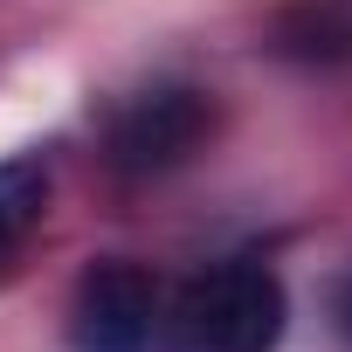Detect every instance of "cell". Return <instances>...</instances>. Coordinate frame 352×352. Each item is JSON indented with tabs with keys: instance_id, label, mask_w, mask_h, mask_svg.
Instances as JSON below:
<instances>
[{
	"instance_id": "obj_1",
	"label": "cell",
	"mask_w": 352,
	"mask_h": 352,
	"mask_svg": "<svg viewBox=\"0 0 352 352\" xmlns=\"http://www.w3.org/2000/svg\"><path fill=\"white\" fill-rule=\"evenodd\" d=\"M290 297L270 263L228 256L194 270L180 290H166L159 352H276L283 345Z\"/></svg>"
},
{
	"instance_id": "obj_2",
	"label": "cell",
	"mask_w": 352,
	"mask_h": 352,
	"mask_svg": "<svg viewBox=\"0 0 352 352\" xmlns=\"http://www.w3.org/2000/svg\"><path fill=\"white\" fill-rule=\"evenodd\" d=\"M214 131V97L194 83H152L124 97L104 124V166L118 180H159V173L187 166L201 138Z\"/></svg>"
},
{
	"instance_id": "obj_3",
	"label": "cell",
	"mask_w": 352,
	"mask_h": 352,
	"mask_svg": "<svg viewBox=\"0 0 352 352\" xmlns=\"http://www.w3.org/2000/svg\"><path fill=\"white\" fill-rule=\"evenodd\" d=\"M166 290L131 256H97L69 297V345L76 352H159Z\"/></svg>"
},
{
	"instance_id": "obj_4",
	"label": "cell",
	"mask_w": 352,
	"mask_h": 352,
	"mask_svg": "<svg viewBox=\"0 0 352 352\" xmlns=\"http://www.w3.org/2000/svg\"><path fill=\"white\" fill-rule=\"evenodd\" d=\"M49 214V166L35 152L21 159H0V263H8Z\"/></svg>"
}]
</instances>
